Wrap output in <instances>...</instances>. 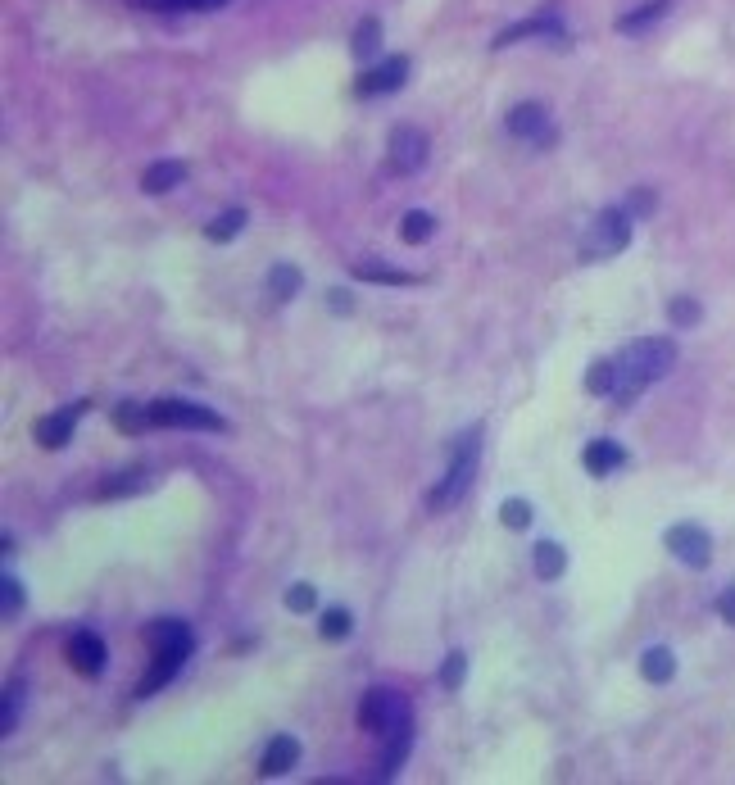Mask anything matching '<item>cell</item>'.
<instances>
[{"instance_id": "cell-1", "label": "cell", "mask_w": 735, "mask_h": 785, "mask_svg": "<svg viewBox=\"0 0 735 785\" xmlns=\"http://www.w3.org/2000/svg\"><path fill=\"white\" fill-rule=\"evenodd\" d=\"M677 364V345L667 336H645V341H631L627 350L618 354V386H613V400H636L649 382L672 373Z\"/></svg>"}, {"instance_id": "cell-2", "label": "cell", "mask_w": 735, "mask_h": 785, "mask_svg": "<svg viewBox=\"0 0 735 785\" xmlns=\"http://www.w3.org/2000/svg\"><path fill=\"white\" fill-rule=\"evenodd\" d=\"M477 463H481V427H468V432L450 445V468H445L441 486L432 491L427 504H432V509H450L454 500H463L472 477H477Z\"/></svg>"}, {"instance_id": "cell-3", "label": "cell", "mask_w": 735, "mask_h": 785, "mask_svg": "<svg viewBox=\"0 0 735 785\" xmlns=\"http://www.w3.org/2000/svg\"><path fill=\"white\" fill-rule=\"evenodd\" d=\"M631 241V214L627 209H604V214L590 223V232L581 236V255L595 264V259H613L622 255Z\"/></svg>"}, {"instance_id": "cell-4", "label": "cell", "mask_w": 735, "mask_h": 785, "mask_svg": "<svg viewBox=\"0 0 735 785\" xmlns=\"http://www.w3.org/2000/svg\"><path fill=\"white\" fill-rule=\"evenodd\" d=\"M150 418H155L159 427H191V432H223L227 427L214 409L191 404V400H155L150 404Z\"/></svg>"}, {"instance_id": "cell-5", "label": "cell", "mask_w": 735, "mask_h": 785, "mask_svg": "<svg viewBox=\"0 0 735 785\" xmlns=\"http://www.w3.org/2000/svg\"><path fill=\"white\" fill-rule=\"evenodd\" d=\"M400 722H409V704H404L395 690H368L359 704V727L363 731H377V736H386L391 727H400Z\"/></svg>"}, {"instance_id": "cell-6", "label": "cell", "mask_w": 735, "mask_h": 785, "mask_svg": "<svg viewBox=\"0 0 735 785\" xmlns=\"http://www.w3.org/2000/svg\"><path fill=\"white\" fill-rule=\"evenodd\" d=\"M667 550L686 568H708L713 563V536L699 522H677V527H667Z\"/></svg>"}, {"instance_id": "cell-7", "label": "cell", "mask_w": 735, "mask_h": 785, "mask_svg": "<svg viewBox=\"0 0 735 785\" xmlns=\"http://www.w3.org/2000/svg\"><path fill=\"white\" fill-rule=\"evenodd\" d=\"M404 78H409V55H391V59H382L377 69L359 73V82H354V96L368 100V96H386V91H400Z\"/></svg>"}, {"instance_id": "cell-8", "label": "cell", "mask_w": 735, "mask_h": 785, "mask_svg": "<svg viewBox=\"0 0 735 785\" xmlns=\"http://www.w3.org/2000/svg\"><path fill=\"white\" fill-rule=\"evenodd\" d=\"M187 654H191V645H164V649H150V672L141 677V686H137V695L146 699V695H155V690H164L168 681L182 672V663H187Z\"/></svg>"}, {"instance_id": "cell-9", "label": "cell", "mask_w": 735, "mask_h": 785, "mask_svg": "<svg viewBox=\"0 0 735 785\" xmlns=\"http://www.w3.org/2000/svg\"><path fill=\"white\" fill-rule=\"evenodd\" d=\"M422 164H427V137H422L418 128H409V123L391 128V168L395 173H418Z\"/></svg>"}, {"instance_id": "cell-10", "label": "cell", "mask_w": 735, "mask_h": 785, "mask_svg": "<svg viewBox=\"0 0 735 785\" xmlns=\"http://www.w3.org/2000/svg\"><path fill=\"white\" fill-rule=\"evenodd\" d=\"M87 413V400H73L69 409H59V413H46V418L32 427L37 432V445H46V450H64V445L73 441V422Z\"/></svg>"}, {"instance_id": "cell-11", "label": "cell", "mask_w": 735, "mask_h": 785, "mask_svg": "<svg viewBox=\"0 0 735 785\" xmlns=\"http://www.w3.org/2000/svg\"><path fill=\"white\" fill-rule=\"evenodd\" d=\"M64 654H69L73 672H82V677H100V672H105V640H100L96 631H73Z\"/></svg>"}, {"instance_id": "cell-12", "label": "cell", "mask_w": 735, "mask_h": 785, "mask_svg": "<svg viewBox=\"0 0 735 785\" xmlns=\"http://www.w3.org/2000/svg\"><path fill=\"white\" fill-rule=\"evenodd\" d=\"M504 123H509L513 137H527V141H540V146H554V132H549L545 105H536V100H527V105H513Z\"/></svg>"}, {"instance_id": "cell-13", "label": "cell", "mask_w": 735, "mask_h": 785, "mask_svg": "<svg viewBox=\"0 0 735 785\" xmlns=\"http://www.w3.org/2000/svg\"><path fill=\"white\" fill-rule=\"evenodd\" d=\"M581 463H586L590 477H608V472H618L622 463H627V450H622L618 441H590L586 450H581Z\"/></svg>"}, {"instance_id": "cell-14", "label": "cell", "mask_w": 735, "mask_h": 785, "mask_svg": "<svg viewBox=\"0 0 735 785\" xmlns=\"http://www.w3.org/2000/svg\"><path fill=\"white\" fill-rule=\"evenodd\" d=\"M182 177H187V164H177V159H159V164L146 168L141 191H146V196H164V191L182 187Z\"/></svg>"}, {"instance_id": "cell-15", "label": "cell", "mask_w": 735, "mask_h": 785, "mask_svg": "<svg viewBox=\"0 0 735 785\" xmlns=\"http://www.w3.org/2000/svg\"><path fill=\"white\" fill-rule=\"evenodd\" d=\"M295 763H300V740H295V736H273V745L264 749L259 772H264V776H282V772H291Z\"/></svg>"}, {"instance_id": "cell-16", "label": "cell", "mask_w": 735, "mask_h": 785, "mask_svg": "<svg viewBox=\"0 0 735 785\" xmlns=\"http://www.w3.org/2000/svg\"><path fill=\"white\" fill-rule=\"evenodd\" d=\"M540 32H545V37H554V41H559V46H568V32L559 28V19H554V14H540V19L513 23L509 32H500V41H495V46H513V41H518V37H540Z\"/></svg>"}, {"instance_id": "cell-17", "label": "cell", "mask_w": 735, "mask_h": 785, "mask_svg": "<svg viewBox=\"0 0 735 785\" xmlns=\"http://www.w3.org/2000/svg\"><path fill=\"white\" fill-rule=\"evenodd\" d=\"M382 740H386V754H382V763H377V776H382V781H386V776H395V772H400V763H404V758H409V740H413L409 722H400V727H391Z\"/></svg>"}, {"instance_id": "cell-18", "label": "cell", "mask_w": 735, "mask_h": 785, "mask_svg": "<svg viewBox=\"0 0 735 785\" xmlns=\"http://www.w3.org/2000/svg\"><path fill=\"white\" fill-rule=\"evenodd\" d=\"M640 672H645V681H654V686H667V681L677 677V658H672V649L654 645L640 658Z\"/></svg>"}, {"instance_id": "cell-19", "label": "cell", "mask_w": 735, "mask_h": 785, "mask_svg": "<svg viewBox=\"0 0 735 785\" xmlns=\"http://www.w3.org/2000/svg\"><path fill=\"white\" fill-rule=\"evenodd\" d=\"M146 645L150 649H164V645H191V627L177 618H159L146 627Z\"/></svg>"}, {"instance_id": "cell-20", "label": "cell", "mask_w": 735, "mask_h": 785, "mask_svg": "<svg viewBox=\"0 0 735 785\" xmlns=\"http://www.w3.org/2000/svg\"><path fill=\"white\" fill-rule=\"evenodd\" d=\"M563 568H568V554H563V545H554V540H540V545H536V577L540 581H559Z\"/></svg>"}, {"instance_id": "cell-21", "label": "cell", "mask_w": 735, "mask_h": 785, "mask_svg": "<svg viewBox=\"0 0 735 785\" xmlns=\"http://www.w3.org/2000/svg\"><path fill=\"white\" fill-rule=\"evenodd\" d=\"M141 486H146V472H141V468L114 472L109 481H100V486H96V500H118V495H132V491H141Z\"/></svg>"}, {"instance_id": "cell-22", "label": "cell", "mask_w": 735, "mask_h": 785, "mask_svg": "<svg viewBox=\"0 0 735 785\" xmlns=\"http://www.w3.org/2000/svg\"><path fill=\"white\" fill-rule=\"evenodd\" d=\"M304 286L300 268L295 264H273V273H268V291H273V300H295Z\"/></svg>"}, {"instance_id": "cell-23", "label": "cell", "mask_w": 735, "mask_h": 785, "mask_svg": "<svg viewBox=\"0 0 735 785\" xmlns=\"http://www.w3.org/2000/svg\"><path fill=\"white\" fill-rule=\"evenodd\" d=\"M354 277H363V282H386V286H413L418 282V277L400 273V268H391V264H373V259H359V264H354Z\"/></svg>"}, {"instance_id": "cell-24", "label": "cell", "mask_w": 735, "mask_h": 785, "mask_svg": "<svg viewBox=\"0 0 735 785\" xmlns=\"http://www.w3.org/2000/svg\"><path fill=\"white\" fill-rule=\"evenodd\" d=\"M667 10H672V0H649V5H640V10L622 14V19H618V32H640V28H649V23H658Z\"/></svg>"}, {"instance_id": "cell-25", "label": "cell", "mask_w": 735, "mask_h": 785, "mask_svg": "<svg viewBox=\"0 0 735 785\" xmlns=\"http://www.w3.org/2000/svg\"><path fill=\"white\" fill-rule=\"evenodd\" d=\"M377 46H382V19L368 14V19H359V28H354V55L368 59V55H377Z\"/></svg>"}, {"instance_id": "cell-26", "label": "cell", "mask_w": 735, "mask_h": 785, "mask_svg": "<svg viewBox=\"0 0 735 785\" xmlns=\"http://www.w3.org/2000/svg\"><path fill=\"white\" fill-rule=\"evenodd\" d=\"M613 386H618V359H599V364H590V373H586L590 395H613Z\"/></svg>"}, {"instance_id": "cell-27", "label": "cell", "mask_w": 735, "mask_h": 785, "mask_svg": "<svg viewBox=\"0 0 735 785\" xmlns=\"http://www.w3.org/2000/svg\"><path fill=\"white\" fill-rule=\"evenodd\" d=\"M241 227H245V209H223V214H218L214 223L205 227V236H209V241H218V246H223V241H232V236L241 232Z\"/></svg>"}, {"instance_id": "cell-28", "label": "cell", "mask_w": 735, "mask_h": 785, "mask_svg": "<svg viewBox=\"0 0 735 785\" xmlns=\"http://www.w3.org/2000/svg\"><path fill=\"white\" fill-rule=\"evenodd\" d=\"M667 318H672V327H699L704 309H699L695 295H672V305H667Z\"/></svg>"}, {"instance_id": "cell-29", "label": "cell", "mask_w": 735, "mask_h": 785, "mask_svg": "<svg viewBox=\"0 0 735 785\" xmlns=\"http://www.w3.org/2000/svg\"><path fill=\"white\" fill-rule=\"evenodd\" d=\"M150 404H118L114 409V427L118 432H141V427H150Z\"/></svg>"}, {"instance_id": "cell-30", "label": "cell", "mask_w": 735, "mask_h": 785, "mask_svg": "<svg viewBox=\"0 0 735 785\" xmlns=\"http://www.w3.org/2000/svg\"><path fill=\"white\" fill-rule=\"evenodd\" d=\"M23 695H28V686H23V681H10V686H5V713H0V731H5V736H10V731L19 727Z\"/></svg>"}, {"instance_id": "cell-31", "label": "cell", "mask_w": 735, "mask_h": 785, "mask_svg": "<svg viewBox=\"0 0 735 785\" xmlns=\"http://www.w3.org/2000/svg\"><path fill=\"white\" fill-rule=\"evenodd\" d=\"M436 232V218L432 214H422V209H413V214H404V227H400V236L409 241V246H422L427 236Z\"/></svg>"}, {"instance_id": "cell-32", "label": "cell", "mask_w": 735, "mask_h": 785, "mask_svg": "<svg viewBox=\"0 0 735 785\" xmlns=\"http://www.w3.org/2000/svg\"><path fill=\"white\" fill-rule=\"evenodd\" d=\"M318 631H323L327 640H345L354 631V622H350V613H345V609H327L323 622H318Z\"/></svg>"}, {"instance_id": "cell-33", "label": "cell", "mask_w": 735, "mask_h": 785, "mask_svg": "<svg viewBox=\"0 0 735 785\" xmlns=\"http://www.w3.org/2000/svg\"><path fill=\"white\" fill-rule=\"evenodd\" d=\"M314 604H318V590L309 586V581H295V586L286 590V609L291 613H314Z\"/></svg>"}, {"instance_id": "cell-34", "label": "cell", "mask_w": 735, "mask_h": 785, "mask_svg": "<svg viewBox=\"0 0 735 785\" xmlns=\"http://www.w3.org/2000/svg\"><path fill=\"white\" fill-rule=\"evenodd\" d=\"M227 0H141V10H223Z\"/></svg>"}, {"instance_id": "cell-35", "label": "cell", "mask_w": 735, "mask_h": 785, "mask_svg": "<svg viewBox=\"0 0 735 785\" xmlns=\"http://www.w3.org/2000/svg\"><path fill=\"white\" fill-rule=\"evenodd\" d=\"M500 522H504L509 531H522V527L531 522V504H527V500H504V504H500Z\"/></svg>"}, {"instance_id": "cell-36", "label": "cell", "mask_w": 735, "mask_h": 785, "mask_svg": "<svg viewBox=\"0 0 735 785\" xmlns=\"http://www.w3.org/2000/svg\"><path fill=\"white\" fill-rule=\"evenodd\" d=\"M463 672H468V658L450 654V658H445V668H441V686L445 690H459L463 686Z\"/></svg>"}, {"instance_id": "cell-37", "label": "cell", "mask_w": 735, "mask_h": 785, "mask_svg": "<svg viewBox=\"0 0 735 785\" xmlns=\"http://www.w3.org/2000/svg\"><path fill=\"white\" fill-rule=\"evenodd\" d=\"M0 595H5V618H14L23 609V586L14 577H0Z\"/></svg>"}, {"instance_id": "cell-38", "label": "cell", "mask_w": 735, "mask_h": 785, "mask_svg": "<svg viewBox=\"0 0 735 785\" xmlns=\"http://www.w3.org/2000/svg\"><path fill=\"white\" fill-rule=\"evenodd\" d=\"M649 209H654V196H649V191H636V196H631V205H627V214L631 218H645Z\"/></svg>"}, {"instance_id": "cell-39", "label": "cell", "mask_w": 735, "mask_h": 785, "mask_svg": "<svg viewBox=\"0 0 735 785\" xmlns=\"http://www.w3.org/2000/svg\"><path fill=\"white\" fill-rule=\"evenodd\" d=\"M717 613H722L726 622H731L735 627V586L731 590H722V595H717Z\"/></svg>"}, {"instance_id": "cell-40", "label": "cell", "mask_w": 735, "mask_h": 785, "mask_svg": "<svg viewBox=\"0 0 735 785\" xmlns=\"http://www.w3.org/2000/svg\"><path fill=\"white\" fill-rule=\"evenodd\" d=\"M327 295H332V309H336V314H350V295H345V291H327Z\"/></svg>"}]
</instances>
